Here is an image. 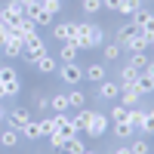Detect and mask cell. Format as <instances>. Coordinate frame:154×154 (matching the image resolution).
Instances as JSON below:
<instances>
[{"label":"cell","mask_w":154,"mask_h":154,"mask_svg":"<svg viewBox=\"0 0 154 154\" xmlns=\"http://www.w3.org/2000/svg\"><path fill=\"white\" fill-rule=\"evenodd\" d=\"M25 19H31L34 25H49L56 16L43 9V3H40V0H34V3H28V6H25Z\"/></svg>","instance_id":"obj_6"},{"label":"cell","mask_w":154,"mask_h":154,"mask_svg":"<svg viewBox=\"0 0 154 154\" xmlns=\"http://www.w3.org/2000/svg\"><path fill=\"white\" fill-rule=\"evenodd\" d=\"M22 136H25V139H43V123H40V120L25 123V126H22Z\"/></svg>","instance_id":"obj_17"},{"label":"cell","mask_w":154,"mask_h":154,"mask_svg":"<svg viewBox=\"0 0 154 154\" xmlns=\"http://www.w3.org/2000/svg\"><path fill=\"white\" fill-rule=\"evenodd\" d=\"M120 53H123V46H120L117 40H111V43L102 46V59H105V62H117V59H120Z\"/></svg>","instance_id":"obj_15"},{"label":"cell","mask_w":154,"mask_h":154,"mask_svg":"<svg viewBox=\"0 0 154 154\" xmlns=\"http://www.w3.org/2000/svg\"><path fill=\"white\" fill-rule=\"evenodd\" d=\"M130 65H133L136 71H145V68H148V56H145V53H133V56H130Z\"/></svg>","instance_id":"obj_25"},{"label":"cell","mask_w":154,"mask_h":154,"mask_svg":"<svg viewBox=\"0 0 154 154\" xmlns=\"http://www.w3.org/2000/svg\"><path fill=\"white\" fill-rule=\"evenodd\" d=\"M19 3H22V6H28V3H34V0H19Z\"/></svg>","instance_id":"obj_40"},{"label":"cell","mask_w":154,"mask_h":154,"mask_svg":"<svg viewBox=\"0 0 154 154\" xmlns=\"http://www.w3.org/2000/svg\"><path fill=\"white\" fill-rule=\"evenodd\" d=\"M6 120H9L6 126H12V130H19V133H22V126H25V123H31V114H28V108H12V111L6 114Z\"/></svg>","instance_id":"obj_8"},{"label":"cell","mask_w":154,"mask_h":154,"mask_svg":"<svg viewBox=\"0 0 154 154\" xmlns=\"http://www.w3.org/2000/svg\"><path fill=\"white\" fill-rule=\"evenodd\" d=\"M80 9L86 12V16H96V12L102 9V0H83V3H80Z\"/></svg>","instance_id":"obj_29"},{"label":"cell","mask_w":154,"mask_h":154,"mask_svg":"<svg viewBox=\"0 0 154 154\" xmlns=\"http://www.w3.org/2000/svg\"><path fill=\"white\" fill-rule=\"evenodd\" d=\"M136 133V126L130 123V120H120V123H114V136H117V139H130Z\"/></svg>","instance_id":"obj_21"},{"label":"cell","mask_w":154,"mask_h":154,"mask_svg":"<svg viewBox=\"0 0 154 154\" xmlns=\"http://www.w3.org/2000/svg\"><path fill=\"white\" fill-rule=\"evenodd\" d=\"M34 99H37V102H34V105H37V108H40V111H46V108H49V99H43L40 93H37Z\"/></svg>","instance_id":"obj_35"},{"label":"cell","mask_w":154,"mask_h":154,"mask_svg":"<svg viewBox=\"0 0 154 154\" xmlns=\"http://www.w3.org/2000/svg\"><path fill=\"white\" fill-rule=\"evenodd\" d=\"M71 40L77 43V49H89V46H99L102 43V28L99 25H74V37Z\"/></svg>","instance_id":"obj_2"},{"label":"cell","mask_w":154,"mask_h":154,"mask_svg":"<svg viewBox=\"0 0 154 154\" xmlns=\"http://www.w3.org/2000/svg\"><path fill=\"white\" fill-rule=\"evenodd\" d=\"M120 96V86H117V80H102L99 83V99H117Z\"/></svg>","instance_id":"obj_11"},{"label":"cell","mask_w":154,"mask_h":154,"mask_svg":"<svg viewBox=\"0 0 154 154\" xmlns=\"http://www.w3.org/2000/svg\"><path fill=\"white\" fill-rule=\"evenodd\" d=\"M6 28H9V25H6L3 19H0V43H3V40H6Z\"/></svg>","instance_id":"obj_36"},{"label":"cell","mask_w":154,"mask_h":154,"mask_svg":"<svg viewBox=\"0 0 154 154\" xmlns=\"http://www.w3.org/2000/svg\"><path fill=\"white\" fill-rule=\"evenodd\" d=\"M46 139H49V145H53L56 151L65 148V136H62V133H53V136H46Z\"/></svg>","instance_id":"obj_31"},{"label":"cell","mask_w":154,"mask_h":154,"mask_svg":"<svg viewBox=\"0 0 154 154\" xmlns=\"http://www.w3.org/2000/svg\"><path fill=\"white\" fill-rule=\"evenodd\" d=\"M126 148H130V154H151V145L145 142V139H136V142L126 145Z\"/></svg>","instance_id":"obj_26"},{"label":"cell","mask_w":154,"mask_h":154,"mask_svg":"<svg viewBox=\"0 0 154 154\" xmlns=\"http://www.w3.org/2000/svg\"><path fill=\"white\" fill-rule=\"evenodd\" d=\"M114 154H130V148H117V151H114Z\"/></svg>","instance_id":"obj_38"},{"label":"cell","mask_w":154,"mask_h":154,"mask_svg":"<svg viewBox=\"0 0 154 154\" xmlns=\"http://www.w3.org/2000/svg\"><path fill=\"white\" fill-rule=\"evenodd\" d=\"M148 46H151V49H154V40H148Z\"/></svg>","instance_id":"obj_43"},{"label":"cell","mask_w":154,"mask_h":154,"mask_svg":"<svg viewBox=\"0 0 154 154\" xmlns=\"http://www.w3.org/2000/svg\"><path fill=\"white\" fill-rule=\"evenodd\" d=\"M130 123L139 130V126L145 123V111H139V108H130Z\"/></svg>","instance_id":"obj_30"},{"label":"cell","mask_w":154,"mask_h":154,"mask_svg":"<svg viewBox=\"0 0 154 154\" xmlns=\"http://www.w3.org/2000/svg\"><path fill=\"white\" fill-rule=\"evenodd\" d=\"M83 102H86V96L80 93V89H71V93H68V108H77V111H80Z\"/></svg>","instance_id":"obj_23"},{"label":"cell","mask_w":154,"mask_h":154,"mask_svg":"<svg viewBox=\"0 0 154 154\" xmlns=\"http://www.w3.org/2000/svg\"><path fill=\"white\" fill-rule=\"evenodd\" d=\"M74 25L77 22H59V25H53V37H56L59 43L71 40V37H74Z\"/></svg>","instance_id":"obj_10"},{"label":"cell","mask_w":154,"mask_h":154,"mask_svg":"<svg viewBox=\"0 0 154 154\" xmlns=\"http://www.w3.org/2000/svg\"><path fill=\"white\" fill-rule=\"evenodd\" d=\"M102 9H108V12H117V9H120V0H102Z\"/></svg>","instance_id":"obj_34"},{"label":"cell","mask_w":154,"mask_h":154,"mask_svg":"<svg viewBox=\"0 0 154 154\" xmlns=\"http://www.w3.org/2000/svg\"><path fill=\"white\" fill-rule=\"evenodd\" d=\"M0 56H3V43H0Z\"/></svg>","instance_id":"obj_44"},{"label":"cell","mask_w":154,"mask_h":154,"mask_svg":"<svg viewBox=\"0 0 154 154\" xmlns=\"http://www.w3.org/2000/svg\"><path fill=\"white\" fill-rule=\"evenodd\" d=\"M49 108H53L56 114H68V93H56V96H49Z\"/></svg>","instance_id":"obj_16"},{"label":"cell","mask_w":154,"mask_h":154,"mask_svg":"<svg viewBox=\"0 0 154 154\" xmlns=\"http://www.w3.org/2000/svg\"><path fill=\"white\" fill-rule=\"evenodd\" d=\"M136 9H142V0H120V9H117V12H123V16H133Z\"/></svg>","instance_id":"obj_24"},{"label":"cell","mask_w":154,"mask_h":154,"mask_svg":"<svg viewBox=\"0 0 154 154\" xmlns=\"http://www.w3.org/2000/svg\"><path fill=\"white\" fill-rule=\"evenodd\" d=\"M0 83H3V96H16L19 89H22V80H19L16 68H9V65L0 68Z\"/></svg>","instance_id":"obj_5"},{"label":"cell","mask_w":154,"mask_h":154,"mask_svg":"<svg viewBox=\"0 0 154 154\" xmlns=\"http://www.w3.org/2000/svg\"><path fill=\"white\" fill-rule=\"evenodd\" d=\"M139 31H142L145 37H148V40H154V12H151V19L142 25V28H139Z\"/></svg>","instance_id":"obj_32"},{"label":"cell","mask_w":154,"mask_h":154,"mask_svg":"<svg viewBox=\"0 0 154 154\" xmlns=\"http://www.w3.org/2000/svg\"><path fill=\"white\" fill-rule=\"evenodd\" d=\"M111 120H114V123L130 120V108H126V105H114V111H111Z\"/></svg>","instance_id":"obj_28"},{"label":"cell","mask_w":154,"mask_h":154,"mask_svg":"<svg viewBox=\"0 0 154 154\" xmlns=\"http://www.w3.org/2000/svg\"><path fill=\"white\" fill-rule=\"evenodd\" d=\"M105 65H102V62H89V65L83 68V80H89V83H102L105 80Z\"/></svg>","instance_id":"obj_9"},{"label":"cell","mask_w":154,"mask_h":154,"mask_svg":"<svg viewBox=\"0 0 154 154\" xmlns=\"http://www.w3.org/2000/svg\"><path fill=\"white\" fill-rule=\"evenodd\" d=\"M139 130H142V136H154V108L145 111V123L139 126Z\"/></svg>","instance_id":"obj_27"},{"label":"cell","mask_w":154,"mask_h":154,"mask_svg":"<svg viewBox=\"0 0 154 154\" xmlns=\"http://www.w3.org/2000/svg\"><path fill=\"white\" fill-rule=\"evenodd\" d=\"M40 3H43V9H46V12H53V16L62 9V0H40Z\"/></svg>","instance_id":"obj_33"},{"label":"cell","mask_w":154,"mask_h":154,"mask_svg":"<svg viewBox=\"0 0 154 154\" xmlns=\"http://www.w3.org/2000/svg\"><path fill=\"white\" fill-rule=\"evenodd\" d=\"M16 142H19V130H12V126H9V130L0 133V148H12Z\"/></svg>","instance_id":"obj_22"},{"label":"cell","mask_w":154,"mask_h":154,"mask_svg":"<svg viewBox=\"0 0 154 154\" xmlns=\"http://www.w3.org/2000/svg\"><path fill=\"white\" fill-rule=\"evenodd\" d=\"M74 123H77V130H83L86 136H93V139H99L102 133H108V117L102 111H86V108H80L77 111V117H71Z\"/></svg>","instance_id":"obj_1"},{"label":"cell","mask_w":154,"mask_h":154,"mask_svg":"<svg viewBox=\"0 0 154 154\" xmlns=\"http://www.w3.org/2000/svg\"><path fill=\"white\" fill-rule=\"evenodd\" d=\"M139 99H142V93H139L136 86H126V89H120V102H123L126 108H133V105H136Z\"/></svg>","instance_id":"obj_19"},{"label":"cell","mask_w":154,"mask_h":154,"mask_svg":"<svg viewBox=\"0 0 154 154\" xmlns=\"http://www.w3.org/2000/svg\"><path fill=\"white\" fill-rule=\"evenodd\" d=\"M3 120H6V111H3V108H0V123H3Z\"/></svg>","instance_id":"obj_39"},{"label":"cell","mask_w":154,"mask_h":154,"mask_svg":"<svg viewBox=\"0 0 154 154\" xmlns=\"http://www.w3.org/2000/svg\"><path fill=\"white\" fill-rule=\"evenodd\" d=\"M34 65H37V71H40V74H56V68H59V62H56L53 56H49V53H43L40 59L34 62Z\"/></svg>","instance_id":"obj_13"},{"label":"cell","mask_w":154,"mask_h":154,"mask_svg":"<svg viewBox=\"0 0 154 154\" xmlns=\"http://www.w3.org/2000/svg\"><path fill=\"white\" fill-rule=\"evenodd\" d=\"M77 53H80L77 43H74V40H65V43H62V49H59V59H62V62H74Z\"/></svg>","instance_id":"obj_18"},{"label":"cell","mask_w":154,"mask_h":154,"mask_svg":"<svg viewBox=\"0 0 154 154\" xmlns=\"http://www.w3.org/2000/svg\"><path fill=\"white\" fill-rule=\"evenodd\" d=\"M83 154H96V148H86V151H83Z\"/></svg>","instance_id":"obj_41"},{"label":"cell","mask_w":154,"mask_h":154,"mask_svg":"<svg viewBox=\"0 0 154 154\" xmlns=\"http://www.w3.org/2000/svg\"><path fill=\"white\" fill-rule=\"evenodd\" d=\"M56 74H59L68 86H77V83L83 80V68L77 65V62H62V65L56 68Z\"/></svg>","instance_id":"obj_4"},{"label":"cell","mask_w":154,"mask_h":154,"mask_svg":"<svg viewBox=\"0 0 154 154\" xmlns=\"http://www.w3.org/2000/svg\"><path fill=\"white\" fill-rule=\"evenodd\" d=\"M62 151H68V154H83L86 145H83L80 136H71V139H65V148H62Z\"/></svg>","instance_id":"obj_20"},{"label":"cell","mask_w":154,"mask_h":154,"mask_svg":"<svg viewBox=\"0 0 154 154\" xmlns=\"http://www.w3.org/2000/svg\"><path fill=\"white\" fill-rule=\"evenodd\" d=\"M136 89L142 96H148V93H154V77L148 74V71H139V77H136Z\"/></svg>","instance_id":"obj_14"},{"label":"cell","mask_w":154,"mask_h":154,"mask_svg":"<svg viewBox=\"0 0 154 154\" xmlns=\"http://www.w3.org/2000/svg\"><path fill=\"white\" fill-rule=\"evenodd\" d=\"M136 77H139V71H136L133 65L120 68V77H117V86H120V89H126V86H136Z\"/></svg>","instance_id":"obj_12"},{"label":"cell","mask_w":154,"mask_h":154,"mask_svg":"<svg viewBox=\"0 0 154 154\" xmlns=\"http://www.w3.org/2000/svg\"><path fill=\"white\" fill-rule=\"evenodd\" d=\"M145 71H148V74L154 77V62H148V68H145Z\"/></svg>","instance_id":"obj_37"},{"label":"cell","mask_w":154,"mask_h":154,"mask_svg":"<svg viewBox=\"0 0 154 154\" xmlns=\"http://www.w3.org/2000/svg\"><path fill=\"white\" fill-rule=\"evenodd\" d=\"M0 99H6V96H3V83H0Z\"/></svg>","instance_id":"obj_42"},{"label":"cell","mask_w":154,"mask_h":154,"mask_svg":"<svg viewBox=\"0 0 154 154\" xmlns=\"http://www.w3.org/2000/svg\"><path fill=\"white\" fill-rule=\"evenodd\" d=\"M25 16V6L19 3V0H9V3L3 6V9H0V19H3L6 25H12V22H19Z\"/></svg>","instance_id":"obj_7"},{"label":"cell","mask_w":154,"mask_h":154,"mask_svg":"<svg viewBox=\"0 0 154 154\" xmlns=\"http://www.w3.org/2000/svg\"><path fill=\"white\" fill-rule=\"evenodd\" d=\"M43 53H46V43H43L40 37H37V34L25 37V49H22V59H25V62H31V65H34V62L40 59Z\"/></svg>","instance_id":"obj_3"}]
</instances>
